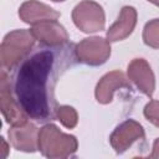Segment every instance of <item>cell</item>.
<instances>
[{
    "label": "cell",
    "mask_w": 159,
    "mask_h": 159,
    "mask_svg": "<svg viewBox=\"0 0 159 159\" xmlns=\"http://www.w3.org/2000/svg\"><path fill=\"white\" fill-rule=\"evenodd\" d=\"M53 60L48 50L40 51L22 62L16 76V99L25 113L36 120H46L50 117L47 81Z\"/></svg>",
    "instance_id": "cell-1"
},
{
    "label": "cell",
    "mask_w": 159,
    "mask_h": 159,
    "mask_svg": "<svg viewBox=\"0 0 159 159\" xmlns=\"http://www.w3.org/2000/svg\"><path fill=\"white\" fill-rule=\"evenodd\" d=\"M77 147L76 137L62 133L55 124H46L39 130V150L47 158L71 157L76 153Z\"/></svg>",
    "instance_id": "cell-2"
},
{
    "label": "cell",
    "mask_w": 159,
    "mask_h": 159,
    "mask_svg": "<svg viewBox=\"0 0 159 159\" xmlns=\"http://www.w3.org/2000/svg\"><path fill=\"white\" fill-rule=\"evenodd\" d=\"M30 30H14L9 32L0 46V60L4 70H12L22 61L35 43Z\"/></svg>",
    "instance_id": "cell-3"
},
{
    "label": "cell",
    "mask_w": 159,
    "mask_h": 159,
    "mask_svg": "<svg viewBox=\"0 0 159 159\" xmlns=\"http://www.w3.org/2000/svg\"><path fill=\"white\" fill-rule=\"evenodd\" d=\"M75 25L83 32H97L104 29L106 16L102 6L93 0H83L72 11Z\"/></svg>",
    "instance_id": "cell-4"
},
{
    "label": "cell",
    "mask_w": 159,
    "mask_h": 159,
    "mask_svg": "<svg viewBox=\"0 0 159 159\" xmlns=\"http://www.w3.org/2000/svg\"><path fill=\"white\" fill-rule=\"evenodd\" d=\"M75 53L78 61L89 66H99L111 56V45L102 37H88L76 45Z\"/></svg>",
    "instance_id": "cell-5"
},
{
    "label": "cell",
    "mask_w": 159,
    "mask_h": 159,
    "mask_svg": "<svg viewBox=\"0 0 159 159\" xmlns=\"http://www.w3.org/2000/svg\"><path fill=\"white\" fill-rule=\"evenodd\" d=\"M0 107L5 120L12 127L22 125L27 123L29 116L25 113L20 103L16 102V99H14L11 93V84L9 82L5 71L1 72V80H0Z\"/></svg>",
    "instance_id": "cell-6"
},
{
    "label": "cell",
    "mask_w": 159,
    "mask_h": 159,
    "mask_svg": "<svg viewBox=\"0 0 159 159\" xmlns=\"http://www.w3.org/2000/svg\"><path fill=\"white\" fill-rule=\"evenodd\" d=\"M143 138H144L143 127L133 119H127L113 130V133L109 137V142L114 152L117 154H122L134 142Z\"/></svg>",
    "instance_id": "cell-7"
},
{
    "label": "cell",
    "mask_w": 159,
    "mask_h": 159,
    "mask_svg": "<svg viewBox=\"0 0 159 159\" xmlns=\"http://www.w3.org/2000/svg\"><path fill=\"white\" fill-rule=\"evenodd\" d=\"M30 31L37 41L50 47L61 46L68 41V35L65 27L60 25L57 20H50L32 25Z\"/></svg>",
    "instance_id": "cell-8"
},
{
    "label": "cell",
    "mask_w": 159,
    "mask_h": 159,
    "mask_svg": "<svg viewBox=\"0 0 159 159\" xmlns=\"http://www.w3.org/2000/svg\"><path fill=\"white\" fill-rule=\"evenodd\" d=\"M127 73L129 80H132L144 94L152 98L155 89V78L149 63L144 58H134L128 65Z\"/></svg>",
    "instance_id": "cell-9"
},
{
    "label": "cell",
    "mask_w": 159,
    "mask_h": 159,
    "mask_svg": "<svg viewBox=\"0 0 159 159\" xmlns=\"http://www.w3.org/2000/svg\"><path fill=\"white\" fill-rule=\"evenodd\" d=\"M120 88H125V89L130 91L132 86H130L129 81L125 78L123 72L112 71V72L104 75L97 83L96 92H94L96 99L102 104H107L112 101L113 93Z\"/></svg>",
    "instance_id": "cell-10"
},
{
    "label": "cell",
    "mask_w": 159,
    "mask_h": 159,
    "mask_svg": "<svg viewBox=\"0 0 159 159\" xmlns=\"http://www.w3.org/2000/svg\"><path fill=\"white\" fill-rule=\"evenodd\" d=\"M19 16L24 22L36 25L43 21L57 20L60 17V12H57L46 4L39 2L36 0H27L20 6Z\"/></svg>",
    "instance_id": "cell-11"
},
{
    "label": "cell",
    "mask_w": 159,
    "mask_h": 159,
    "mask_svg": "<svg viewBox=\"0 0 159 159\" xmlns=\"http://www.w3.org/2000/svg\"><path fill=\"white\" fill-rule=\"evenodd\" d=\"M9 139L17 150L29 153L39 149V129L31 123L12 127L9 130Z\"/></svg>",
    "instance_id": "cell-12"
},
{
    "label": "cell",
    "mask_w": 159,
    "mask_h": 159,
    "mask_svg": "<svg viewBox=\"0 0 159 159\" xmlns=\"http://www.w3.org/2000/svg\"><path fill=\"white\" fill-rule=\"evenodd\" d=\"M137 24V10L133 6H124L117 21L107 31V40L116 42L127 39L134 30Z\"/></svg>",
    "instance_id": "cell-13"
},
{
    "label": "cell",
    "mask_w": 159,
    "mask_h": 159,
    "mask_svg": "<svg viewBox=\"0 0 159 159\" xmlns=\"http://www.w3.org/2000/svg\"><path fill=\"white\" fill-rule=\"evenodd\" d=\"M143 41L152 48H159V19L150 20L143 30Z\"/></svg>",
    "instance_id": "cell-14"
},
{
    "label": "cell",
    "mask_w": 159,
    "mask_h": 159,
    "mask_svg": "<svg viewBox=\"0 0 159 159\" xmlns=\"http://www.w3.org/2000/svg\"><path fill=\"white\" fill-rule=\"evenodd\" d=\"M56 114L58 120L68 129H72L77 125L78 118H77V112L75 111V108L70 107V106H61L56 109Z\"/></svg>",
    "instance_id": "cell-15"
},
{
    "label": "cell",
    "mask_w": 159,
    "mask_h": 159,
    "mask_svg": "<svg viewBox=\"0 0 159 159\" xmlns=\"http://www.w3.org/2000/svg\"><path fill=\"white\" fill-rule=\"evenodd\" d=\"M144 117L155 127H159V101H150L144 107Z\"/></svg>",
    "instance_id": "cell-16"
},
{
    "label": "cell",
    "mask_w": 159,
    "mask_h": 159,
    "mask_svg": "<svg viewBox=\"0 0 159 159\" xmlns=\"http://www.w3.org/2000/svg\"><path fill=\"white\" fill-rule=\"evenodd\" d=\"M148 158H159V138L155 139L153 144V152L148 155Z\"/></svg>",
    "instance_id": "cell-17"
},
{
    "label": "cell",
    "mask_w": 159,
    "mask_h": 159,
    "mask_svg": "<svg viewBox=\"0 0 159 159\" xmlns=\"http://www.w3.org/2000/svg\"><path fill=\"white\" fill-rule=\"evenodd\" d=\"M1 144H2V150H4V154H2V157L5 158V157H6V152H7V149H6V144H5V140H4V138H1Z\"/></svg>",
    "instance_id": "cell-18"
},
{
    "label": "cell",
    "mask_w": 159,
    "mask_h": 159,
    "mask_svg": "<svg viewBox=\"0 0 159 159\" xmlns=\"http://www.w3.org/2000/svg\"><path fill=\"white\" fill-rule=\"evenodd\" d=\"M149 2H152V4H154V5H157V6H159V0H148Z\"/></svg>",
    "instance_id": "cell-19"
},
{
    "label": "cell",
    "mask_w": 159,
    "mask_h": 159,
    "mask_svg": "<svg viewBox=\"0 0 159 159\" xmlns=\"http://www.w3.org/2000/svg\"><path fill=\"white\" fill-rule=\"evenodd\" d=\"M52 1H56V2H58V1H65V0H52Z\"/></svg>",
    "instance_id": "cell-20"
}]
</instances>
